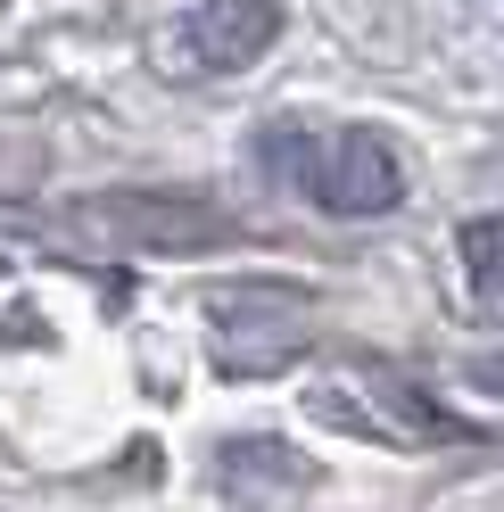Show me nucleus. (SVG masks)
<instances>
[{"mask_svg": "<svg viewBox=\"0 0 504 512\" xmlns=\"http://www.w3.org/2000/svg\"><path fill=\"white\" fill-rule=\"evenodd\" d=\"M273 42H281L273 0H199V9H182L166 25L157 58H166L174 75H240V67H257Z\"/></svg>", "mask_w": 504, "mask_h": 512, "instance_id": "2", "label": "nucleus"}, {"mask_svg": "<svg viewBox=\"0 0 504 512\" xmlns=\"http://www.w3.org/2000/svg\"><path fill=\"white\" fill-rule=\"evenodd\" d=\"M463 265H471V298L496 306V215H471L463 223Z\"/></svg>", "mask_w": 504, "mask_h": 512, "instance_id": "5", "label": "nucleus"}, {"mask_svg": "<svg viewBox=\"0 0 504 512\" xmlns=\"http://www.w3.org/2000/svg\"><path fill=\"white\" fill-rule=\"evenodd\" d=\"M265 166L290 182L306 207L348 215V223L405 207V157L381 133H364V124H298V116H281V124H265Z\"/></svg>", "mask_w": 504, "mask_h": 512, "instance_id": "1", "label": "nucleus"}, {"mask_svg": "<svg viewBox=\"0 0 504 512\" xmlns=\"http://www.w3.org/2000/svg\"><path fill=\"white\" fill-rule=\"evenodd\" d=\"M83 223H91V232H108V240H133V248H215V240H232V223L215 215L207 199H174V190L91 199Z\"/></svg>", "mask_w": 504, "mask_h": 512, "instance_id": "4", "label": "nucleus"}, {"mask_svg": "<svg viewBox=\"0 0 504 512\" xmlns=\"http://www.w3.org/2000/svg\"><path fill=\"white\" fill-rule=\"evenodd\" d=\"M298 347H306V298L273 290V281L215 298V364L224 372H273Z\"/></svg>", "mask_w": 504, "mask_h": 512, "instance_id": "3", "label": "nucleus"}]
</instances>
